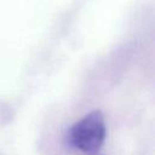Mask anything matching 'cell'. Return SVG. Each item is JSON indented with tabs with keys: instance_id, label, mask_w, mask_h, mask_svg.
Segmentation results:
<instances>
[{
	"instance_id": "6da1fadb",
	"label": "cell",
	"mask_w": 155,
	"mask_h": 155,
	"mask_svg": "<svg viewBox=\"0 0 155 155\" xmlns=\"http://www.w3.org/2000/svg\"><path fill=\"white\" fill-rule=\"evenodd\" d=\"M107 137L105 120L101 110H93L71 125L67 132L68 144L88 155L97 154Z\"/></svg>"
}]
</instances>
